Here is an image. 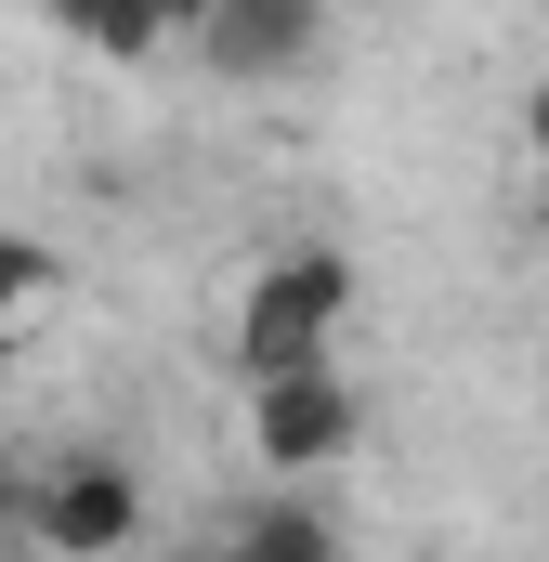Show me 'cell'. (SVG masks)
Listing matches in <instances>:
<instances>
[{
    "label": "cell",
    "mask_w": 549,
    "mask_h": 562,
    "mask_svg": "<svg viewBox=\"0 0 549 562\" xmlns=\"http://www.w3.org/2000/svg\"><path fill=\"white\" fill-rule=\"evenodd\" d=\"M13 510H26V550H40V562H132L144 524H157L132 458H53Z\"/></svg>",
    "instance_id": "cell-2"
},
{
    "label": "cell",
    "mask_w": 549,
    "mask_h": 562,
    "mask_svg": "<svg viewBox=\"0 0 549 562\" xmlns=\"http://www.w3.org/2000/svg\"><path fill=\"white\" fill-rule=\"evenodd\" d=\"M524 144H537V170H549V79L524 92Z\"/></svg>",
    "instance_id": "cell-9"
},
{
    "label": "cell",
    "mask_w": 549,
    "mask_h": 562,
    "mask_svg": "<svg viewBox=\"0 0 549 562\" xmlns=\"http://www.w3.org/2000/svg\"><path fill=\"white\" fill-rule=\"evenodd\" d=\"M13 497H26V471H13V445H0V524H13Z\"/></svg>",
    "instance_id": "cell-10"
},
{
    "label": "cell",
    "mask_w": 549,
    "mask_h": 562,
    "mask_svg": "<svg viewBox=\"0 0 549 562\" xmlns=\"http://www.w3.org/2000/svg\"><path fill=\"white\" fill-rule=\"evenodd\" d=\"M314 40H327V0H210V26H197V53L223 79H288V66H314Z\"/></svg>",
    "instance_id": "cell-4"
},
{
    "label": "cell",
    "mask_w": 549,
    "mask_h": 562,
    "mask_svg": "<svg viewBox=\"0 0 549 562\" xmlns=\"http://www.w3.org/2000/svg\"><path fill=\"white\" fill-rule=\"evenodd\" d=\"M354 327V249H274L262 276L236 288V380H288V367H327Z\"/></svg>",
    "instance_id": "cell-1"
},
{
    "label": "cell",
    "mask_w": 549,
    "mask_h": 562,
    "mask_svg": "<svg viewBox=\"0 0 549 562\" xmlns=\"http://www.w3.org/2000/svg\"><path fill=\"white\" fill-rule=\"evenodd\" d=\"M210 26V0H105V26H92V53L105 66H157L170 40H197Z\"/></svg>",
    "instance_id": "cell-7"
},
{
    "label": "cell",
    "mask_w": 549,
    "mask_h": 562,
    "mask_svg": "<svg viewBox=\"0 0 549 562\" xmlns=\"http://www.w3.org/2000/svg\"><path fill=\"white\" fill-rule=\"evenodd\" d=\"M210 562H340V524H327L314 497H288V484H274V497H262V510H249Z\"/></svg>",
    "instance_id": "cell-5"
},
{
    "label": "cell",
    "mask_w": 549,
    "mask_h": 562,
    "mask_svg": "<svg viewBox=\"0 0 549 562\" xmlns=\"http://www.w3.org/2000/svg\"><path fill=\"white\" fill-rule=\"evenodd\" d=\"M26 13H40V26H66V40H92V26H105V0H26Z\"/></svg>",
    "instance_id": "cell-8"
},
{
    "label": "cell",
    "mask_w": 549,
    "mask_h": 562,
    "mask_svg": "<svg viewBox=\"0 0 549 562\" xmlns=\"http://www.w3.org/2000/svg\"><path fill=\"white\" fill-rule=\"evenodd\" d=\"M53 301H66V249H40V236H13V223H0V353H13Z\"/></svg>",
    "instance_id": "cell-6"
},
{
    "label": "cell",
    "mask_w": 549,
    "mask_h": 562,
    "mask_svg": "<svg viewBox=\"0 0 549 562\" xmlns=\"http://www.w3.org/2000/svg\"><path fill=\"white\" fill-rule=\"evenodd\" d=\"M354 431H367V393L340 380V353L288 367V380H249V458H262V484H301V471L354 458Z\"/></svg>",
    "instance_id": "cell-3"
}]
</instances>
